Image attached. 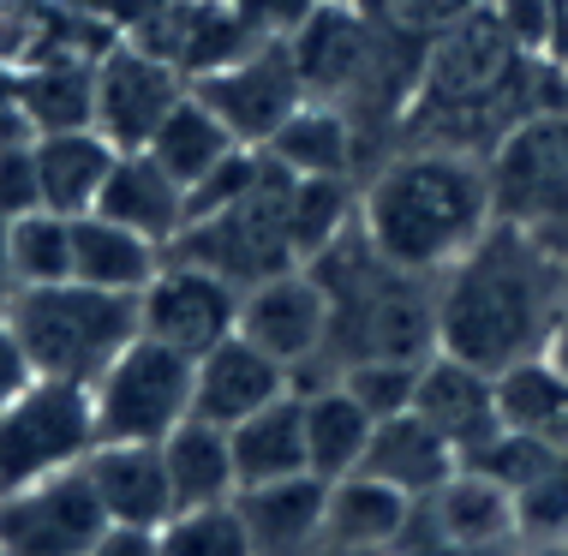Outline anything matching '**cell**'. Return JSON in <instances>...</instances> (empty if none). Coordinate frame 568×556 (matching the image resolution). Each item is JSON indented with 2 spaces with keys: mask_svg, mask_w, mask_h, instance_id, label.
Masks as SVG:
<instances>
[{
  "mask_svg": "<svg viewBox=\"0 0 568 556\" xmlns=\"http://www.w3.org/2000/svg\"><path fill=\"white\" fill-rule=\"evenodd\" d=\"M497 413L520 437L568 449V365L557 353H532L497 371Z\"/></svg>",
  "mask_w": 568,
  "mask_h": 556,
  "instance_id": "cell-25",
  "label": "cell"
},
{
  "mask_svg": "<svg viewBox=\"0 0 568 556\" xmlns=\"http://www.w3.org/2000/svg\"><path fill=\"white\" fill-rule=\"evenodd\" d=\"M97 401V437L102 443H162L180 419H192V360L150 335L90 383Z\"/></svg>",
  "mask_w": 568,
  "mask_h": 556,
  "instance_id": "cell-7",
  "label": "cell"
},
{
  "mask_svg": "<svg viewBox=\"0 0 568 556\" xmlns=\"http://www.w3.org/2000/svg\"><path fill=\"white\" fill-rule=\"evenodd\" d=\"M0 556H7V550H0Z\"/></svg>",
  "mask_w": 568,
  "mask_h": 556,
  "instance_id": "cell-47",
  "label": "cell"
},
{
  "mask_svg": "<svg viewBox=\"0 0 568 556\" xmlns=\"http://www.w3.org/2000/svg\"><path fill=\"white\" fill-rule=\"evenodd\" d=\"M19 108L30 132H79L97 127V54H42L19 67Z\"/></svg>",
  "mask_w": 568,
  "mask_h": 556,
  "instance_id": "cell-21",
  "label": "cell"
},
{
  "mask_svg": "<svg viewBox=\"0 0 568 556\" xmlns=\"http://www.w3.org/2000/svg\"><path fill=\"white\" fill-rule=\"evenodd\" d=\"M300 407H305V461H312V473L317 478L359 473L365 449H372V431H377L372 413H365L335 377L300 390Z\"/></svg>",
  "mask_w": 568,
  "mask_h": 556,
  "instance_id": "cell-27",
  "label": "cell"
},
{
  "mask_svg": "<svg viewBox=\"0 0 568 556\" xmlns=\"http://www.w3.org/2000/svg\"><path fill=\"white\" fill-rule=\"evenodd\" d=\"M407 491H395L377 473H342L329 478V515H324V538H347V545H402L407 520H413Z\"/></svg>",
  "mask_w": 568,
  "mask_h": 556,
  "instance_id": "cell-28",
  "label": "cell"
},
{
  "mask_svg": "<svg viewBox=\"0 0 568 556\" xmlns=\"http://www.w3.org/2000/svg\"><path fill=\"white\" fill-rule=\"evenodd\" d=\"M24 210H42V180H37V138L0 144V222Z\"/></svg>",
  "mask_w": 568,
  "mask_h": 556,
  "instance_id": "cell-37",
  "label": "cell"
},
{
  "mask_svg": "<svg viewBox=\"0 0 568 556\" xmlns=\"http://www.w3.org/2000/svg\"><path fill=\"white\" fill-rule=\"evenodd\" d=\"M545 54L568 72V0H557V12H550V42H545Z\"/></svg>",
  "mask_w": 568,
  "mask_h": 556,
  "instance_id": "cell-42",
  "label": "cell"
},
{
  "mask_svg": "<svg viewBox=\"0 0 568 556\" xmlns=\"http://www.w3.org/2000/svg\"><path fill=\"white\" fill-rule=\"evenodd\" d=\"M413 413L425 425H437L449 437V449L467 461L479 443H490L503 431L497 413V371H479L455 353H432L419 365V395H413Z\"/></svg>",
  "mask_w": 568,
  "mask_h": 556,
  "instance_id": "cell-16",
  "label": "cell"
},
{
  "mask_svg": "<svg viewBox=\"0 0 568 556\" xmlns=\"http://www.w3.org/2000/svg\"><path fill=\"white\" fill-rule=\"evenodd\" d=\"M162 556H252L245 520L234 503H204V508H174L156 527Z\"/></svg>",
  "mask_w": 568,
  "mask_h": 556,
  "instance_id": "cell-33",
  "label": "cell"
},
{
  "mask_svg": "<svg viewBox=\"0 0 568 556\" xmlns=\"http://www.w3.org/2000/svg\"><path fill=\"white\" fill-rule=\"evenodd\" d=\"M550 353L568 365V300H562V317H557V335H550Z\"/></svg>",
  "mask_w": 568,
  "mask_h": 556,
  "instance_id": "cell-46",
  "label": "cell"
},
{
  "mask_svg": "<svg viewBox=\"0 0 568 556\" xmlns=\"http://www.w3.org/2000/svg\"><path fill=\"white\" fill-rule=\"evenodd\" d=\"M305 270L324 282L329 300L324 360H335V371L353 360H432L437 353V275L389 264L359 222Z\"/></svg>",
  "mask_w": 568,
  "mask_h": 556,
  "instance_id": "cell-3",
  "label": "cell"
},
{
  "mask_svg": "<svg viewBox=\"0 0 568 556\" xmlns=\"http://www.w3.org/2000/svg\"><path fill=\"white\" fill-rule=\"evenodd\" d=\"M568 300V257L557 240L527 222L485 228L449 270L437 275V353L503 371L532 353H550Z\"/></svg>",
  "mask_w": 568,
  "mask_h": 556,
  "instance_id": "cell-1",
  "label": "cell"
},
{
  "mask_svg": "<svg viewBox=\"0 0 568 556\" xmlns=\"http://www.w3.org/2000/svg\"><path fill=\"white\" fill-rule=\"evenodd\" d=\"M120 162V144H109L97 127L79 132H42L37 138V180H42V210L60 215H90Z\"/></svg>",
  "mask_w": 568,
  "mask_h": 556,
  "instance_id": "cell-20",
  "label": "cell"
},
{
  "mask_svg": "<svg viewBox=\"0 0 568 556\" xmlns=\"http://www.w3.org/2000/svg\"><path fill=\"white\" fill-rule=\"evenodd\" d=\"M419 520L437 538H449L460 550H490V556H515L520 545V503L509 485L455 467L432 497H419Z\"/></svg>",
  "mask_w": 568,
  "mask_h": 556,
  "instance_id": "cell-15",
  "label": "cell"
},
{
  "mask_svg": "<svg viewBox=\"0 0 568 556\" xmlns=\"http://www.w3.org/2000/svg\"><path fill=\"white\" fill-rule=\"evenodd\" d=\"M287 390H294V371L270 360L264 347H252L240 330L192 360V413L210 425H240L245 413L282 401Z\"/></svg>",
  "mask_w": 568,
  "mask_h": 556,
  "instance_id": "cell-14",
  "label": "cell"
},
{
  "mask_svg": "<svg viewBox=\"0 0 568 556\" xmlns=\"http://www.w3.org/2000/svg\"><path fill=\"white\" fill-rule=\"evenodd\" d=\"M515 556H568V538H539V545L515 550Z\"/></svg>",
  "mask_w": 568,
  "mask_h": 556,
  "instance_id": "cell-45",
  "label": "cell"
},
{
  "mask_svg": "<svg viewBox=\"0 0 568 556\" xmlns=\"http://www.w3.org/2000/svg\"><path fill=\"white\" fill-rule=\"evenodd\" d=\"M419 365L425 360H353V365L335 371V383H342L372 419H395V413H407L413 395H419Z\"/></svg>",
  "mask_w": 568,
  "mask_h": 556,
  "instance_id": "cell-34",
  "label": "cell"
},
{
  "mask_svg": "<svg viewBox=\"0 0 568 556\" xmlns=\"http://www.w3.org/2000/svg\"><path fill=\"white\" fill-rule=\"evenodd\" d=\"M227 443H234L240 485H270V478L312 473V461H305V407H300V390H287L282 401H270V407L245 413L240 425H227Z\"/></svg>",
  "mask_w": 568,
  "mask_h": 556,
  "instance_id": "cell-26",
  "label": "cell"
},
{
  "mask_svg": "<svg viewBox=\"0 0 568 556\" xmlns=\"http://www.w3.org/2000/svg\"><path fill=\"white\" fill-rule=\"evenodd\" d=\"M490 222H497L490 162L449 144L407 150L359 192L365 240L389 264L419 270V275H443Z\"/></svg>",
  "mask_w": 568,
  "mask_h": 556,
  "instance_id": "cell-2",
  "label": "cell"
},
{
  "mask_svg": "<svg viewBox=\"0 0 568 556\" xmlns=\"http://www.w3.org/2000/svg\"><path fill=\"white\" fill-rule=\"evenodd\" d=\"M227 7H234L240 24L264 42V37H294V30L312 19L324 0H227Z\"/></svg>",
  "mask_w": 568,
  "mask_h": 556,
  "instance_id": "cell-38",
  "label": "cell"
},
{
  "mask_svg": "<svg viewBox=\"0 0 568 556\" xmlns=\"http://www.w3.org/2000/svg\"><path fill=\"white\" fill-rule=\"evenodd\" d=\"M19 293V275H12V240H7V222H0V305H12Z\"/></svg>",
  "mask_w": 568,
  "mask_h": 556,
  "instance_id": "cell-44",
  "label": "cell"
},
{
  "mask_svg": "<svg viewBox=\"0 0 568 556\" xmlns=\"http://www.w3.org/2000/svg\"><path fill=\"white\" fill-rule=\"evenodd\" d=\"M455 467H460V455L449 449V437H443L437 425H425L413 407L395 413V419H377L372 449H365V473L389 478L407 497H432Z\"/></svg>",
  "mask_w": 568,
  "mask_h": 556,
  "instance_id": "cell-23",
  "label": "cell"
},
{
  "mask_svg": "<svg viewBox=\"0 0 568 556\" xmlns=\"http://www.w3.org/2000/svg\"><path fill=\"white\" fill-rule=\"evenodd\" d=\"M7 317L19 330L37 377L97 383L138 342V293H109L90 282L19 287Z\"/></svg>",
  "mask_w": 568,
  "mask_h": 556,
  "instance_id": "cell-4",
  "label": "cell"
},
{
  "mask_svg": "<svg viewBox=\"0 0 568 556\" xmlns=\"http://www.w3.org/2000/svg\"><path fill=\"white\" fill-rule=\"evenodd\" d=\"M7 240H12V275H19V287L72 282V215L24 210L7 222Z\"/></svg>",
  "mask_w": 568,
  "mask_h": 556,
  "instance_id": "cell-31",
  "label": "cell"
},
{
  "mask_svg": "<svg viewBox=\"0 0 568 556\" xmlns=\"http://www.w3.org/2000/svg\"><path fill=\"white\" fill-rule=\"evenodd\" d=\"M102 527H109V508L90 491L84 467L0 491V550L7 556H90Z\"/></svg>",
  "mask_w": 568,
  "mask_h": 556,
  "instance_id": "cell-11",
  "label": "cell"
},
{
  "mask_svg": "<svg viewBox=\"0 0 568 556\" xmlns=\"http://www.w3.org/2000/svg\"><path fill=\"white\" fill-rule=\"evenodd\" d=\"M240 520L252 538V556H312L324 545V515H329V478L294 473L270 485H240Z\"/></svg>",
  "mask_w": 568,
  "mask_h": 556,
  "instance_id": "cell-17",
  "label": "cell"
},
{
  "mask_svg": "<svg viewBox=\"0 0 568 556\" xmlns=\"http://www.w3.org/2000/svg\"><path fill=\"white\" fill-rule=\"evenodd\" d=\"M240 335L252 347H264L270 360H282L287 371L305 365H324V347H329V300H324V282H317L305 264L270 275V282L245 287L240 293Z\"/></svg>",
  "mask_w": 568,
  "mask_h": 556,
  "instance_id": "cell-13",
  "label": "cell"
},
{
  "mask_svg": "<svg viewBox=\"0 0 568 556\" xmlns=\"http://www.w3.org/2000/svg\"><path fill=\"white\" fill-rule=\"evenodd\" d=\"M312 556H402L395 545H347V538H324Z\"/></svg>",
  "mask_w": 568,
  "mask_h": 556,
  "instance_id": "cell-43",
  "label": "cell"
},
{
  "mask_svg": "<svg viewBox=\"0 0 568 556\" xmlns=\"http://www.w3.org/2000/svg\"><path fill=\"white\" fill-rule=\"evenodd\" d=\"M84 478L102 497L109 520L126 527H162L174 515V485L162 467V443H97L84 455Z\"/></svg>",
  "mask_w": 568,
  "mask_h": 556,
  "instance_id": "cell-18",
  "label": "cell"
},
{
  "mask_svg": "<svg viewBox=\"0 0 568 556\" xmlns=\"http://www.w3.org/2000/svg\"><path fill=\"white\" fill-rule=\"evenodd\" d=\"M550 455H557L550 443H539V437H520V431H509V425H503L497 437H490V443H479V449H473L467 461H460V467H473V473L497 478V485H509L515 497H520V491H527L532 478L545 473V461H550Z\"/></svg>",
  "mask_w": 568,
  "mask_h": 556,
  "instance_id": "cell-36",
  "label": "cell"
},
{
  "mask_svg": "<svg viewBox=\"0 0 568 556\" xmlns=\"http://www.w3.org/2000/svg\"><path fill=\"white\" fill-rule=\"evenodd\" d=\"M162 467H168V485H174V508H204V503L240 497V467H234L227 425H210L197 413L162 437Z\"/></svg>",
  "mask_w": 568,
  "mask_h": 556,
  "instance_id": "cell-22",
  "label": "cell"
},
{
  "mask_svg": "<svg viewBox=\"0 0 568 556\" xmlns=\"http://www.w3.org/2000/svg\"><path fill=\"white\" fill-rule=\"evenodd\" d=\"M97 215H109V222L132 228V234L156 240L168 252V245L180 240V228H186V185L168 174L150 150H120L114 174L97 198Z\"/></svg>",
  "mask_w": 568,
  "mask_h": 556,
  "instance_id": "cell-19",
  "label": "cell"
},
{
  "mask_svg": "<svg viewBox=\"0 0 568 556\" xmlns=\"http://www.w3.org/2000/svg\"><path fill=\"white\" fill-rule=\"evenodd\" d=\"M353 222H359V198H353L347 174L294 180V245H300V264H312L317 252H329Z\"/></svg>",
  "mask_w": 568,
  "mask_h": 556,
  "instance_id": "cell-32",
  "label": "cell"
},
{
  "mask_svg": "<svg viewBox=\"0 0 568 556\" xmlns=\"http://www.w3.org/2000/svg\"><path fill=\"white\" fill-rule=\"evenodd\" d=\"M168 252L227 275L240 293L270 282V275H282V270H294L300 264V245H294V174L264 156V174L245 185L234 204L186 222Z\"/></svg>",
  "mask_w": 568,
  "mask_h": 556,
  "instance_id": "cell-5",
  "label": "cell"
},
{
  "mask_svg": "<svg viewBox=\"0 0 568 556\" xmlns=\"http://www.w3.org/2000/svg\"><path fill=\"white\" fill-rule=\"evenodd\" d=\"M90 556H162L156 527H126V520H109L102 538L90 545Z\"/></svg>",
  "mask_w": 568,
  "mask_h": 556,
  "instance_id": "cell-41",
  "label": "cell"
},
{
  "mask_svg": "<svg viewBox=\"0 0 568 556\" xmlns=\"http://www.w3.org/2000/svg\"><path fill=\"white\" fill-rule=\"evenodd\" d=\"M490 198L497 215L527 222L557 240L568 228V102L532 114L490 150Z\"/></svg>",
  "mask_w": 568,
  "mask_h": 556,
  "instance_id": "cell-8",
  "label": "cell"
},
{
  "mask_svg": "<svg viewBox=\"0 0 568 556\" xmlns=\"http://www.w3.org/2000/svg\"><path fill=\"white\" fill-rule=\"evenodd\" d=\"M485 7L497 12L503 30H509L520 49L545 54V42H550V12H557V0H485Z\"/></svg>",
  "mask_w": 568,
  "mask_h": 556,
  "instance_id": "cell-39",
  "label": "cell"
},
{
  "mask_svg": "<svg viewBox=\"0 0 568 556\" xmlns=\"http://www.w3.org/2000/svg\"><path fill=\"white\" fill-rule=\"evenodd\" d=\"M30 377H37V365H30L19 330H12L7 305H0V407H7V401H19L30 390Z\"/></svg>",
  "mask_w": 568,
  "mask_h": 556,
  "instance_id": "cell-40",
  "label": "cell"
},
{
  "mask_svg": "<svg viewBox=\"0 0 568 556\" xmlns=\"http://www.w3.org/2000/svg\"><path fill=\"white\" fill-rule=\"evenodd\" d=\"M264 156L282 162L294 180L347 174V168H353V120H347V108L305 97L294 114L275 127V138L264 144Z\"/></svg>",
  "mask_w": 568,
  "mask_h": 556,
  "instance_id": "cell-29",
  "label": "cell"
},
{
  "mask_svg": "<svg viewBox=\"0 0 568 556\" xmlns=\"http://www.w3.org/2000/svg\"><path fill=\"white\" fill-rule=\"evenodd\" d=\"M162 245L109 222V215H72V282L109 287V293H144V282L162 270Z\"/></svg>",
  "mask_w": 568,
  "mask_h": 556,
  "instance_id": "cell-24",
  "label": "cell"
},
{
  "mask_svg": "<svg viewBox=\"0 0 568 556\" xmlns=\"http://www.w3.org/2000/svg\"><path fill=\"white\" fill-rule=\"evenodd\" d=\"M186 90V72L162 60L150 42H109L97 54V132L120 150H144Z\"/></svg>",
  "mask_w": 568,
  "mask_h": 556,
  "instance_id": "cell-12",
  "label": "cell"
},
{
  "mask_svg": "<svg viewBox=\"0 0 568 556\" xmlns=\"http://www.w3.org/2000/svg\"><path fill=\"white\" fill-rule=\"evenodd\" d=\"M97 443L102 437H97L90 383L30 377V390L0 407V491H19L67 467H84V455Z\"/></svg>",
  "mask_w": 568,
  "mask_h": 556,
  "instance_id": "cell-6",
  "label": "cell"
},
{
  "mask_svg": "<svg viewBox=\"0 0 568 556\" xmlns=\"http://www.w3.org/2000/svg\"><path fill=\"white\" fill-rule=\"evenodd\" d=\"M234 330H240V287L216 270L192 264V257L168 252L162 270L138 293V335L186 353V360L227 342Z\"/></svg>",
  "mask_w": 568,
  "mask_h": 556,
  "instance_id": "cell-10",
  "label": "cell"
},
{
  "mask_svg": "<svg viewBox=\"0 0 568 556\" xmlns=\"http://www.w3.org/2000/svg\"><path fill=\"white\" fill-rule=\"evenodd\" d=\"M192 90H197V102H210V114L252 150H264L275 138V127L312 97L305 79H300V60H294V42L287 37L252 42V49L234 54L227 67L192 79Z\"/></svg>",
  "mask_w": 568,
  "mask_h": 556,
  "instance_id": "cell-9",
  "label": "cell"
},
{
  "mask_svg": "<svg viewBox=\"0 0 568 556\" xmlns=\"http://www.w3.org/2000/svg\"><path fill=\"white\" fill-rule=\"evenodd\" d=\"M520 545H539V538H568V449H557L545 461V473L520 491Z\"/></svg>",
  "mask_w": 568,
  "mask_h": 556,
  "instance_id": "cell-35",
  "label": "cell"
},
{
  "mask_svg": "<svg viewBox=\"0 0 568 556\" xmlns=\"http://www.w3.org/2000/svg\"><path fill=\"white\" fill-rule=\"evenodd\" d=\"M144 150H150V156H156V162L168 168V174H174V180L192 192V185L204 180L222 156H234L240 138L227 132L216 114H210V102H197V90H186V97L174 102V114L162 120L156 138H150Z\"/></svg>",
  "mask_w": 568,
  "mask_h": 556,
  "instance_id": "cell-30",
  "label": "cell"
}]
</instances>
